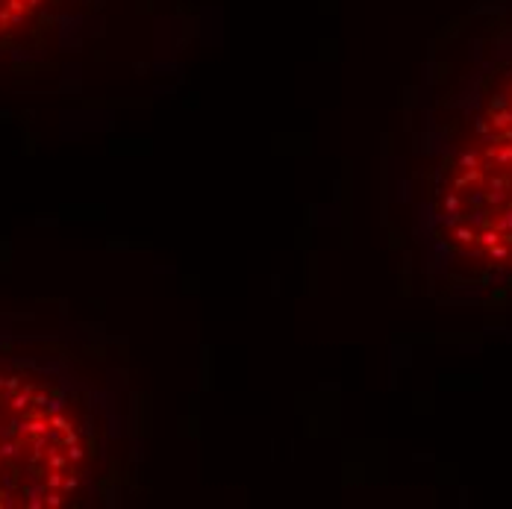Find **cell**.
I'll use <instances>...</instances> for the list:
<instances>
[{"label": "cell", "mask_w": 512, "mask_h": 509, "mask_svg": "<svg viewBox=\"0 0 512 509\" xmlns=\"http://www.w3.org/2000/svg\"><path fill=\"white\" fill-rule=\"evenodd\" d=\"M45 3L48 0H0V39L24 30L45 9Z\"/></svg>", "instance_id": "cell-2"}, {"label": "cell", "mask_w": 512, "mask_h": 509, "mask_svg": "<svg viewBox=\"0 0 512 509\" xmlns=\"http://www.w3.org/2000/svg\"><path fill=\"white\" fill-rule=\"evenodd\" d=\"M89 439L48 380L0 365V509H59L83 489Z\"/></svg>", "instance_id": "cell-1"}]
</instances>
